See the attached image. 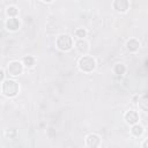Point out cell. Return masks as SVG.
<instances>
[{
	"label": "cell",
	"instance_id": "obj_1",
	"mask_svg": "<svg viewBox=\"0 0 148 148\" xmlns=\"http://www.w3.org/2000/svg\"><path fill=\"white\" fill-rule=\"evenodd\" d=\"M20 91L18 83L13 79H6L1 82V94L8 98L15 97Z\"/></svg>",
	"mask_w": 148,
	"mask_h": 148
},
{
	"label": "cell",
	"instance_id": "obj_5",
	"mask_svg": "<svg viewBox=\"0 0 148 148\" xmlns=\"http://www.w3.org/2000/svg\"><path fill=\"white\" fill-rule=\"evenodd\" d=\"M84 142H86V146L88 148H99L102 145V139L96 133H89L86 136Z\"/></svg>",
	"mask_w": 148,
	"mask_h": 148
},
{
	"label": "cell",
	"instance_id": "obj_7",
	"mask_svg": "<svg viewBox=\"0 0 148 148\" xmlns=\"http://www.w3.org/2000/svg\"><path fill=\"white\" fill-rule=\"evenodd\" d=\"M112 7L117 13H126L130 8L128 0H114L112 2Z\"/></svg>",
	"mask_w": 148,
	"mask_h": 148
},
{
	"label": "cell",
	"instance_id": "obj_11",
	"mask_svg": "<svg viewBox=\"0 0 148 148\" xmlns=\"http://www.w3.org/2000/svg\"><path fill=\"white\" fill-rule=\"evenodd\" d=\"M126 49H127V51H130L132 53H135L136 51H139V49H140V42H139V39H136V38H130L126 42Z\"/></svg>",
	"mask_w": 148,
	"mask_h": 148
},
{
	"label": "cell",
	"instance_id": "obj_6",
	"mask_svg": "<svg viewBox=\"0 0 148 148\" xmlns=\"http://www.w3.org/2000/svg\"><path fill=\"white\" fill-rule=\"evenodd\" d=\"M124 120H125V123L127 125L133 126V125H135V124L139 123L140 116H139L138 111H135V110H128V111H126L124 113Z\"/></svg>",
	"mask_w": 148,
	"mask_h": 148
},
{
	"label": "cell",
	"instance_id": "obj_14",
	"mask_svg": "<svg viewBox=\"0 0 148 148\" xmlns=\"http://www.w3.org/2000/svg\"><path fill=\"white\" fill-rule=\"evenodd\" d=\"M126 71H127V68L123 62H117L113 66V73L117 75H124L126 73Z\"/></svg>",
	"mask_w": 148,
	"mask_h": 148
},
{
	"label": "cell",
	"instance_id": "obj_18",
	"mask_svg": "<svg viewBox=\"0 0 148 148\" xmlns=\"http://www.w3.org/2000/svg\"><path fill=\"white\" fill-rule=\"evenodd\" d=\"M141 148H148V139H145L141 142Z\"/></svg>",
	"mask_w": 148,
	"mask_h": 148
},
{
	"label": "cell",
	"instance_id": "obj_3",
	"mask_svg": "<svg viewBox=\"0 0 148 148\" xmlns=\"http://www.w3.org/2000/svg\"><path fill=\"white\" fill-rule=\"evenodd\" d=\"M74 40L68 34H60L56 39V47L61 52H68L74 46Z\"/></svg>",
	"mask_w": 148,
	"mask_h": 148
},
{
	"label": "cell",
	"instance_id": "obj_9",
	"mask_svg": "<svg viewBox=\"0 0 148 148\" xmlns=\"http://www.w3.org/2000/svg\"><path fill=\"white\" fill-rule=\"evenodd\" d=\"M74 46H75L76 51L79 53H81L82 56H86L87 52L89 51V43L86 39H76L74 43Z\"/></svg>",
	"mask_w": 148,
	"mask_h": 148
},
{
	"label": "cell",
	"instance_id": "obj_8",
	"mask_svg": "<svg viewBox=\"0 0 148 148\" xmlns=\"http://www.w3.org/2000/svg\"><path fill=\"white\" fill-rule=\"evenodd\" d=\"M5 27L8 31H17L21 27V22L17 17H8L5 21Z\"/></svg>",
	"mask_w": 148,
	"mask_h": 148
},
{
	"label": "cell",
	"instance_id": "obj_13",
	"mask_svg": "<svg viewBox=\"0 0 148 148\" xmlns=\"http://www.w3.org/2000/svg\"><path fill=\"white\" fill-rule=\"evenodd\" d=\"M21 61H22V64L24 65V67H27V68H31V67L35 66L36 59H35V57H32V56H24V57L22 58Z\"/></svg>",
	"mask_w": 148,
	"mask_h": 148
},
{
	"label": "cell",
	"instance_id": "obj_16",
	"mask_svg": "<svg viewBox=\"0 0 148 148\" xmlns=\"http://www.w3.org/2000/svg\"><path fill=\"white\" fill-rule=\"evenodd\" d=\"M87 30L84 28H76L75 31H74V36L77 38V39H86L87 37Z\"/></svg>",
	"mask_w": 148,
	"mask_h": 148
},
{
	"label": "cell",
	"instance_id": "obj_15",
	"mask_svg": "<svg viewBox=\"0 0 148 148\" xmlns=\"http://www.w3.org/2000/svg\"><path fill=\"white\" fill-rule=\"evenodd\" d=\"M6 14L8 17H17V14H18V9L16 6H8L7 9H6Z\"/></svg>",
	"mask_w": 148,
	"mask_h": 148
},
{
	"label": "cell",
	"instance_id": "obj_2",
	"mask_svg": "<svg viewBox=\"0 0 148 148\" xmlns=\"http://www.w3.org/2000/svg\"><path fill=\"white\" fill-rule=\"evenodd\" d=\"M77 67L81 72L83 73H92L96 69V60L92 56L86 54V56H81L77 60Z\"/></svg>",
	"mask_w": 148,
	"mask_h": 148
},
{
	"label": "cell",
	"instance_id": "obj_12",
	"mask_svg": "<svg viewBox=\"0 0 148 148\" xmlns=\"http://www.w3.org/2000/svg\"><path fill=\"white\" fill-rule=\"evenodd\" d=\"M143 133H145V127H143L140 123H138V124L131 126V134H132L133 136L140 138V136L143 135Z\"/></svg>",
	"mask_w": 148,
	"mask_h": 148
},
{
	"label": "cell",
	"instance_id": "obj_10",
	"mask_svg": "<svg viewBox=\"0 0 148 148\" xmlns=\"http://www.w3.org/2000/svg\"><path fill=\"white\" fill-rule=\"evenodd\" d=\"M138 108L143 112H148V92L142 94L138 98Z\"/></svg>",
	"mask_w": 148,
	"mask_h": 148
},
{
	"label": "cell",
	"instance_id": "obj_4",
	"mask_svg": "<svg viewBox=\"0 0 148 148\" xmlns=\"http://www.w3.org/2000/svg\"><path fill=\"white\" fill-rule=\"evenodd\" d=\"M6 73L12 76V77H17L20 76L23 71H24V65L22 64V61L20 60H12L7 64V67H6Z\"/></svg>",
	"mask_w": 148,
	"mask_h": 148
},
{
	"label": "cell",
	"instance_id": "obj_17",
	"mask_svg": "<svg viewBox=\"0 0 148 148\" xmlns=\"http://www.w3.org/2000/svg\"><path fill=\"white\" fill-rule=\"evenodd\" d=\"M46 135H47L49 138H53V136L56 135V130L52 128V127H49V128L46 130Z\"/></svg>",
	"mask_w": 148,
	"mask_h": 148
}]
</instances>
